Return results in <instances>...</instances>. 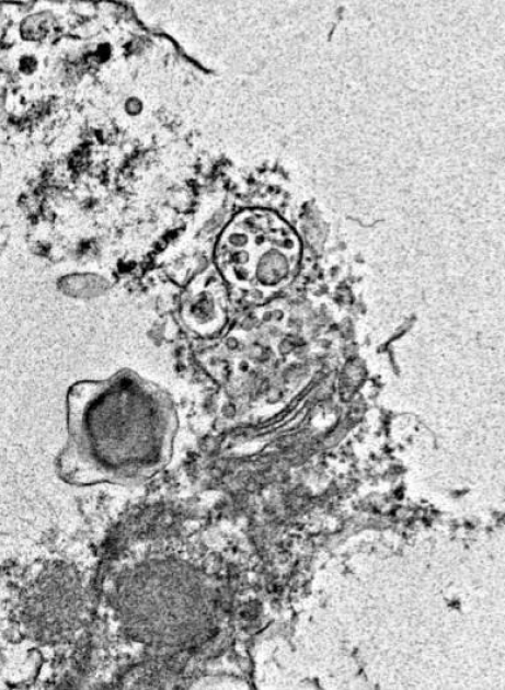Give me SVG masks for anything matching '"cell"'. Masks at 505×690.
<instances>
[{
  "label": "cell",
  "mask_w": 505,
  "mask_h": 690,
  "mask_svg": "<svg viewBox=\"0 0 505 690\" xmlns=\"http://www.w3.org/2000/svg\"><path fill=\"white\" fill-rule=\"evenodd\" d=\"M74 588L65 565L44 561L24 575L14 601L18 630L27 641L49 646L72 630Z\"/></svg>",
  "instance_id": "obj_1"
},
{
  "label": "cell",
  "mask_w": 505,
  "mask_h": 690,
  "mask_svg": "<svg viewBox=\"0 0 505 690\" xmlns=\"http://www.w3.org/2000/svg\"><path fill=\"white\" fill-rule=\"evenodd\" d=\"M286 273V264L282 257L272 255L262 261L257 267V277L265 283L275 281Z\"/></svg>",
  "instance_id": "obj_2"
}]
</instances>
